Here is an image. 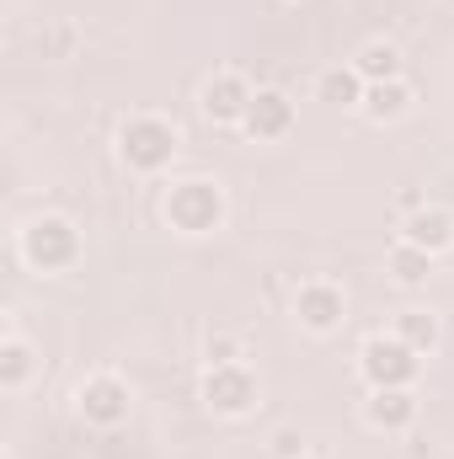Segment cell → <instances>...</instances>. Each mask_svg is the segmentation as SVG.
Here are the masks:
<instances>
[{"label": "cell", "mask_w": 454, "mask_h": 459, "mask_svg": "<svg viewBox=\"0 0 454 459\" xmlns=\"http://www.w3.org/2000/svg\"><path fill=\"white\" fill-rule=\"evenodd\" d=\"M118 155H123V166H128L134 177H161V171L177 160V128L155 113L128 117L123 134H118Z\"/></svg>", "instance_id": "cell-1"}, {"label": "cell", "mask_w": 454, "mask_h": 459, "mask_svg": "<svg viewBox=\"0 0 454 459\" xmlns=\"http://www.w3.org/2000/svg\"><path fill=\"white\" fill-rule=\"evenodd\" d=\"M16 251H22V262L32 273H65V267L81 262V230L70 225L65 214H38L32 225L22 230Z\"/></svg>", "instance_id": "cell-2"}, {"label": "cell", "mask_w": 454, "mask_h": 459, "mask_svg": "<svg viewBox=\"0 0 454 459\" xmlns=\"http://www.w3.org/2000/svg\"><path fill=\"white\" fill-rule=\"evenodd\" d=\"M166 225L182 230V235H214V230L225 225V193H220V182H209V177L171 182V193H166Z\"/></svg>", "instance_id": "cell-3"}, {"label": "cell", "mask_w": 454, "mask_h": 459, "mask_svg": "<svg viewBox=\"0 0 454 459\" xmlns=\"http://www.w3.org/2000/svg\"><path fill=\"white\" fill-rule=\"evenodd\" d=\"M358 374L369 379V390H412L417 385V374H423V352L417 347H406L396 332L385 337H369L363 352H358Z\"/></svg>", "instance_id": "cell-4"}, {"label": "cell", "mask_w": 454, "mask_h": 459, "mask_svg": "<svg viewBox=\"0 0 454 459\" xmlns=\"http://www.w3.org/2000/svg\"><path fill=\"white\" fill-rule=\"evenodd\" d=\"M75 411H81V422H86V428L113 433V428H123V422H128L134 395H128V385H123L118 374H92V379L75 390Z\"/></svg>", "instance_id": "cell-5"}, {"label": "cell", "mask_w": 454, "mask_h": 459, "mask_svg": "<svg viewBox=\"0 0 454 459\" xmlns=\"http://www.w3.org/2000/svg\"><path fill=\"white\" fill-rule=\"evenodd\" d=\"M204 406L214 417H246L257 406V374L246 363H209V374H204Z\"/></svg>", "instance_id": "cell-6"}, {"label": "cell", "mask_w": 454, "mask_h": 459, "mask_svg": "<svg viewBox=\"0 0 454 459\" xmlns=\"http://www.w3.org/2000/svg\"><path fill=\"white\" fill-rule=\"evenodd\" d=\"M294 321H300L305 332H316V337L337 332L342 321H347V294H342L337 283H327V278L300 283V289H294Z\"/></svg>", "instance_id": "cell-7"}, {"label": "cell", "mask_w": 454, "mask_h": 459, "mask_svg": "<svg viewBox=\"0 0 454 459\" xmlns=\"http://www.w3.org/2000/svg\"><path fill=\"white\" fill-rule=\"evenodd\" d=\"M251 97H257V86L240 75V70H220V75H209V86H204V117L209 123H246V108H251Z\"/></svg>", "instance_id": "cell-8"}, {"label": "cell", "mask_w": 454, "mask_h": 459, "mask_svg": "<svg viewBox=\"0 0 454 459\" xmlns=\"http://www.w3.org/2000/svg\"><path fill=\"white\" fill-rule=\"evenodd\" d=\"M289 128H294V102H289L278 86H257V97H251V108H246L240 134H246V139H257V144H267V139H284Z\"/></svg>", "instance_id": "cell-9"}, {"label": "cell", "mask_w": 454, "mask_h": 459, "mask_svg": "<svg viewBox=\"0 0 454 459\" xmlns=\"http://www.w3.org/2000/svg\"><path fill=\"white\" fill-rule=\"evenodd\" d=\"M417 411H423L417 390H369V401H363V417L380 433H406L417 422Z\"/></svg>", "instance_id": "cell-10"}, {"label": "cell", "mask_w": 454, "mask_h": 459, "mask_svg": "<svg viewBox=\"0 0 454 459\" xmlns=\"http://www.w3.org/2000/svg\"><path fill=\"white\" fill-rule=\"evenodd\" d=\"M401 240H412V246H423V251H450L454 246V214L444 204H423L417 214H406L401 220Z\"/></svg>", "instance_id": "cell-11"}, {"label": "cell", "mask_w": 454, "mask_h": 459, "mask_svg": "<svg viewBox=\"0 0 454 459\" xmlns=\"http://www.w3.org/2000/svg\"><path fill=\"white\" fill-rule=\"evenodd\" d=\"M412 102H417V91H412L406 75H401V81H374V86H363V108H358V113L369 117V123H396V117L412 113Z\"/></svg>", "instance_id": "cell-12"}, {"label": "cell", "mask_w": 454, "mask_h": 459, "mask_svg": "<svg viewBox=\"0 0 454 459\" xmlns=\"http://www.w3.org/2000/svg\"><path fill=\"white\" fill-rule=\"evenodd\" d=\"M347 65H353L369 86H374V81H401V48H396L390 38H369Z\"/></svg>", "instance_id": "cell-13"}, {"label": "cell", "mask_w": 454, "mask_h": 459, "mask_svg": "<svg viewBox=\"0 0 454 459\" xmlns=\"http://www.w3.org/2000/svg\"><path fill=\"white\" fill-rule=\"evenodd\" d=\"M385 267H390V278H396L401 289H417V283L433 278V251H423V246H412V240L396 235V246L385 251Z\"/></svg>", "instance_id": "cell-14"}, {"label": "cell", "mask_w": 454, "mask_h": 459, "mask_svg": "<svg viewBox=\"0 0 454 459\" xmlns=\"http://www.w3.org/2000/svg\"><path fill=\"white\" fill-rule=\"evenodd\" d=\"M363 75L353 70V65H332V70H321L316 75V97L327 102V108H363Z\"/></svg>", "instance_id": "cell-15"}, {"label": "cell", "mask_w": 454, "mask_h": 459, "mask_svg": "<svg viewBox=\"0 0 454 459\" xmlns=\"http://www.w3.org/2000/svg\"><path fill=\"white\" fill-rule=\"evenodd\" d=\"M396 337H401L406 347H417V352L428 358V352L439 347V316L412 305V310H401V316H396Z\"/></svg>", "instance_id": "cell-16"}, {"label": "cell", "mask_w": 454, "mask_h": 459, "mask_svg": "<svg viewBox=\"0 0 454 459\" xmlns=\"http://www.w3.org/2000/svg\"><path fill=\"white\" fill-rule=\"evenodd\" d=\"M32 368H38V358H32V347L22 342V337L0 342V390H22L32 379Z\"/></svg>", "instance_id": "cell-17"}, {"label": "cell", "mask_w": 454, "mask_h": 459, "mask_svg": "<svg viewBox=\"0 0 454 459\" xmlns=\"http://www.w3.org/2000/svg\"><path fill=\"white\" fill-rule=\"evenodd\" d=\"M204 352H209V363H240V358H246V342H240V337H230V332H214Z\"/></svg>", "instance_id": "cell-18"}, {"label": "cell", "mask_w": 454, "mask_h": 459, "mask_svg": "<svg viewBox=\"0 0 454 459\" xmlns=\"http://www.w3.org/2000/svg\"><path fill=\"white\" fill-rule=\"evenodd\" d=\"M267 449H273V459H305V433L300 428H278Z\"/></svg>", "instance_id": "cell-19"}, {"label": "cell", "mask_w": 454, "mask_h": 459, "mask_svg": "<svg viewBox=\"0 0 454 459\" xmlns=\"http://www.w3.org/2000/svg\"><path fill=\"white\" fill-rule=\"evenodd\" d=\"M423 204H428V198H423L417 187H401V193H396V209H401V220H406V214H417Z\"/></svg>", "instance_id": "cell-20"}, {"label": "cell", "mask_w": 454, "mask_h": 459, "mask_svg": "<svg viewBox=\"0 0 454 459\" xmlns=\"http://www.w3.org/2000/svg\"><path fill=\"white\" fill-rule=\"evenodd\" d=\"M305 459H310V455H305Z\"/></svg>", "instance_id": "cell-21"}]
</instances>
